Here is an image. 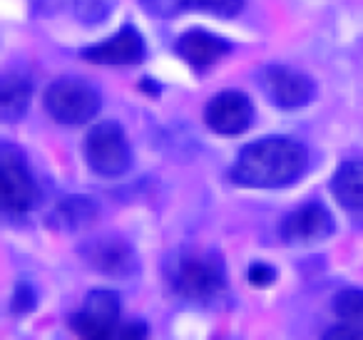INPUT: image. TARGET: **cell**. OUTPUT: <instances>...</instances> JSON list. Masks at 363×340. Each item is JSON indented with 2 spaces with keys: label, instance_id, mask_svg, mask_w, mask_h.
I'll list each match as a JSON object with an SVG mask.
<instances>
[{
  "label": "cell",
  "instance_id": "8992f818",
  "mask_svg": "<svg viewBox=\"0 0 363 340\" xmlns=\"http://www.w3.org/2000/svg\"><path fill=\"white\" fill-rule=\"evenodd\" d=\"M0 194H3V209L8 214H23L38 199L30 169L21 152H16L11 144H3L0 149Z\"/></svg>",
  "mask_w": 363,
  "mask_h": 340
},
{
  "label": "cell",
  "instance_id": "277c9868",
  "mask_svg": "<svg viewBox=\"0 0 363 340\" xmlns=\"http://www.w3.org/2000/svg\"><path fill=\"white\" fill-rule=\"evenodd\" d=\"M85 159L100 176H122L132 166V149L127 135L115 122H100L85 137Z\"/></svg>",
  "mask_w": 363,
  "mask_h": 340
},
{
  "label": "cell",
  "instance_id": "5bb4252c",
  "mask_svg": "<svg viewBox=\"0 0 363 340\" xmlns=\"http://www.w3.org/2000/svg\"><path fill=\"white\" fill-rule=\"evenodd\" d=\"M100 219V206L90 196H65L50 214V226L60 231H80Z\"/></svg>",
  "mask_w": 363,
  "mask_h": 340
},
{
  "label": "cell",
  "instance_id": "5b68a950",
  "mask_svg": "<svg viewBox=\"0 0 363 340\" xmlns=\"http://www.w3.org/2000/svg\"><path fill=\"white\" fill-rule=\"evenodd\" d=\"M122 300L112 290H92L82 308L70 318L77 335L87 340H117L120 333Z\"/></svg>",
  "mask_w": 363,
  "mask_h": 340
},
{
  "label": "cell",
  "instance_id": "52a82bcc",
  "mask_svg": "<svg viewBox=\"0 0 363 340\" xmlns=\"http://www.w3.org/2000/svg\"><path fill=\"white\" fill-rule=\"evenodd\" d=\"M82 259L92 271L110 276V278H127L140 268L135 249L117 236H102V239L87 241L82 246Z\"/></svg>",
  "mask_w": 363,
  "mask_h": 340
},
{
  "label": "cell",
  "instance_id": "7402d4cb",
  "mask_svg": "<svg viewBox=\"0 0 363 340\" xmlns=\"http://www.w3.org/2000/svg\"><path fill=\"white\" fill-rule=\"evenodd\" d=\"M277 280V271L269 264H252L249 268V283L257 285V288H267Z\"/></svg>",
  "mask_w": 363,
  "mask_h": 340
},
{
  "label": "cell",
  "instance_id": "9a60e30c",
  "mask_svg": "<svg viewBox=\"0 0 363 340\" xmlns=\"http://www.w3.org/2000/svg\"><path fill=\"white\" fill-rule=\"evenodd\" d=\"M33 87L23 75H6L0 82V117L3 122H18L30 107Z\"/></svg>",
  "mask_w": 363,
  "mask_h": 340
},
{
  "label": "cell",
  "instance_id": "603a6c76",
  "mask_svg": "<svg viewBox=\"0 0 363 340\" xmlns=\"http://www.w3.org/2000/svg\"><path fill=\"white\" fill-rule=\"evenodd\" d=\"M70 3H75V0H30L33 11L40 13V16H57V13L65 11Z\"/></svg>",
  "mask_w": 363,
  "mask_h": 340
},
{
  "label": "cell",
  "instance_id": "d6986e66",
  "mask_svg": "<svg viewBox=\"0 0 363 340\" xmlns=\"http://www.w3.org/2000/svg\"><path fill=\"white\" fill-rule=\"evenodd\" d=\"M142 8H145L150 16H157V18H172L177 16L179 11H184L189 0H140Z\"/></svg>",
  "mask_w": 363,
  "mask_h": 340
},
{
  "label": "cell",
  "instance_id": "e0dca14e",
  "mask_svg": "<svg viewBox=\"0 0 363 340\" xmlns=\"http://www.w3.org/2000/svg\"><path fill=\"white\" fill-rule=\"evenodd\" d=\"M75 16L77 21L87 26H97L110 16V0H75Z\"/></svg>",
  "mask_w": 363,
  "mask_h": 340
},
{
  "label": "cell",
  "instance_id": "7c38bea8",
  "mask_svg": "<svg viewBox=\"0 0 363 340\" xmlns=\"http://www.w3.org/2000/svg\"><path fill=\"white\" fill-rule=\"evenodd\" d=\"M336 201L353 216H363V159H346L331 179Z\"/></svg>",
  "mask_w": 363,
  "mask_h": 340
},
{
  "label": "cell",
  "instance_id": "8fae6325",
  "mask_svg": "<svg viewBox=\"0 0 363 340\" xmlns=\"http://www.w3.org/2000/svg\"><path fill=\"white\" fill-rule=\"evenodd\" d=\"M87 62H95V65H140L145 60V40L135 28H122L120 33H115L112 38H107L105 42H97V45L87 47L82 52Z\"/></svg>",
  "mask_w": 363,
  "mask_h": 340
},
{
  "label": "cell",
  "instance_id": "7a4b0ae2",
  "mask_svg": "<svg viewBox=\"0 0 363 340\" xmlns=\"http://www.w3.org/2000/svg\"><path fill=\"white\" fill-rule=\"evenodd\" d=\"M164 273L172 293L197 303L217 298L227 285L222 259L209 251H182L167 264Z\"/></svg>",
  "mask_w": 363,
  "mask_h": 340
},
{
  "label": "cell",
  "instance_id": "ffe728a7",
  "mask_svg": "<svg viewBox=\"0 0 363 340\" xmlns=\"http://www.w3.org/2000/svg\"><path fill=\"white\" fill-rule=\"evenodd\" d=\"M197 3L199 8H204V11L214 13L219 18H232L237 13H242L244 8V0H197Z\"/></svg>",
  "mask_w": 363,
  "mask_h": 340
},
{
  "label": "cell",
  "instance_id": "ac0fdd59",
  "mask_svg": "<svg viewBox=\"0 0 363 340\" xmlns=\"http://www.w3.org/2000/svg\"><path fill=\"white\" fill-rule=\"evenodd\" d=\"M38 303V295L33 290L30 283H18L16 285V293H13V300H11V310L16 315H26L35 308Z\"/></svg>",
  "mask_w": 363,
  "mask_h": 340
},
{
  "label": "cell",
  "instance_id": "cb8c5ba5",
  "mask_svg": "<svg viewBox=\"0 0 363 340\" xmlns=\"http://www.w3.org/2000/svg\"><path fill=\"white\" fill-rule=\"evenodd\" d=\"M147 328L142 323H122L120 325V333H117V340H137V338H145Z\"/></svg>",
  "mask_w": 363,
  "mask_h": 340
},
{
  "label": "cell",
  "instance_id": "9c48e42d",
  "mask_svg": "<svg viewBox=\"0 0 363 340\" xmlns=\"http://www.w3.org/2000/svg\"><path fill=\"white\" fill-rule=\"evenodd\" d=\"M254 120V107L247 95L242 92H222L212 97L204 110V122L212 132L224 137L242 135L249 130Z\"/></svg>",
  "mask_w": 363,
  "mask_h": 340
},
{
  "label": "cell",
  "instance_id": "44dd1931",
  "mask_svg": "<svg viewBox=\"0 0 363 340\" xmlns=\"http://www.w3.org/2000/svg\"><path fill=\"white\" fill-rule=\"evenodd\" d=\"M326 338H341V340H363V323L358 320H343L341 325L331 328Z\"/></svg>",
  "mask_w": 363,
  "mask_h": 340
},
{
  "label": "cell",
  "instance_id": "2e32d148",
  "mask_svg": "<svg viewBox=\"0 0 363 340\" xmlns=\"http://www.w3.org/2000/svg\"><path fill=\"white\" fill-rule=\"evenodd\" d=\"M333 310L341 320H358L363 323V290L346 288L333 298Z\"/></svg>",
  "mask_w": 363,
  "mask_h": 340
},
{
  "label": "cell",
  "instance_id": "6da1fadb",
  "mask_svg": "<svg viewBox=\"0 0 363 340\" xmlns=\"http://www.w3.org/2000/svg\"><path fill=\"white\" fill-rule=\"evenodd\" d=\"M308 152L289 137H267L242 149L232 166V181L249 189H279L303 176Z\"/></svg>",
  "mask_w": 363,
  "mask_h": 340
},
{
  "label": "cell",
  "instance_id": "3957f363",
  "mask_svg": "<svg viewBox=\"0 0 363 340\" xmlns=\"http://www.w3.org/2000/svg\"><path fill=\"white\" fill-rule=\"evenodd\" d=\"M43 102H45L48 115L67 127L87 125L100 112L97 90L90 82L75 80V77H62V80L52 82L45 90Z\"/></svg>",
  "mask_w": 363,
  "mask_h": 340
},
{
  "label": "cell",
  "instance_id": "30bf717a",
  "mask_svg": "<svg viewBox=\"0 0 363 340\" xmlns=\"http://www.w3.org/2000/svg\"><path fill=\"white\" fill-rule=\"evenodd\" d=\"M264 90L279 105L281 110H301L311 102L313 97V82L303 72L289 70L281 65H272L262 75Z\"/></svg>",
  "mask_w": 363,
  "mask_h": 340
},
{
  "label": "cell",
  "instance_id": "ba28073f",
  "mask_svg": "<svg viewBox=\"0 0 363 340\" xmlns=\"http://www.w3.org/2000/svg\"><path fill=\"white\" fill-rule=\"evenodd\" d=\"M333 229H336V224H333V216L328 214V209H323L321 204H306L291 211L281 221L279 236L289 246H311L328 239Z\"/></svg>",
  "mask_w": 363,
  "mask_h": 340
},
{
  "label": "cell",
  "instance_id": "4fadbf2b",
  "mask_svg": "<svg viewBox=\"0 0 363 340\" xmlns=\"http://www.w3.org/2000/svg\"><path fill=\"white\" fill-rule=\"evenodd\" d=\"M177 52L192 67H209L229 52V45L217 35H209L204 30H189L177 40Z\"/></svg>",
  "mask_w": 363,
  "mask_h": 340
}]
</instances>
